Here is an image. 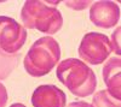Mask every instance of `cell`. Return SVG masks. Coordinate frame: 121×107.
I'll list each match as a JSON object with an SVG mask.
<instances>
[{
  "mask_svg": "<svg viewBox=\"0 0 121 107\" xmlns=\"http://www.w3.org/2000/svg\"><path fill=\"white\" fill-rule=\"evenodd\" d=\"M56 75L60 83L78 98H87L96 92V73L81 59L68 58L62 60L57 65Z\"/></svg>",
  "mask_w": 121,
  "mask_h": 107,
  "instance_id": "obj_1",
  "label": "cell"
},
{
  "mask_svg": "<svg viewBox=\"0 0 121 107\" xmlns=\"http://www.w3.org/2000/svg\"><path fill=\"white\" fill-rule=\"evenodd\" d=\"M60 47L52 36H43L30 46L23 66L27 73L32 77H43L50 73L59 64Z\"/></svg>",
  "mask_w": 121,
  "mask_h": 107,
  "instance_id": "obj_2",
  "label": "cell"
},
{
  "mask_svg": "<svg viewBox=\"0 0 121 107\" xmlns=\"http://www.w3.org/2000/svg\"><path fill=\"white\" fill-rule=\"evenodd\" d=\"M21 21L26 29H36L46 35H53L63 27L60 11L46 1L28 0L21 10Z\"/></svg>",
  "mask_w": 121,
  "mask_h": 107,
  "instance_id": "obj_3",
  "label": "cell"
},
{
  "mask_svg": "<svg viewBox=\"0 0 121 107\" xmlns=\"http://www.w3.org/2000/svg\"><path fill=\"white\" fill-rule=\"evenodd\" d=\"M112 52L110 38L105 34L96 31L85 34L78 48L80 59L90 65L103 64L109 59Z\"/></svg>",
  "mask_w": 121,
  "mask_h": 107,
  "instance_id": "obj_4",
  "label": "cell"
},
{
  "mask_svg": "<svg viewBox=\"0 0 121 107\" xmlns=\"http://www.w3.org/2000/svg\"><path fill=\"white\" fill-rule=\"evenodd\" d=\"M27 29L13 18L0 16V48L7 53H18L27 41Z\"/></svg>",
  "mask_w": 121,
  "mask_h": 107,
  "instance_id": "obj_5",
  "label": "cell"
},
{
  "mask_svg": "<svg viewBox=\"0 0 121 107\" xmlns=\"http://www.w3.org/2000/svg\"><path fill=\"white\" fill-rule=\"evenodd\" d=\"M120 7L116 3L102 0L96 1L90 7V21L96 27L102 29H110L119 23L120 19Z\"/></svg>",
  "mask_w": 121,
  "mask_h": 107,
  "instance_id": "obj_6",
  "label": "cell"
},
{
  "mask_svg": "<svg viewBox=\"0 0 121 107\" xmlns=\"http://www.w3.org/2000/svg\"><path fill=\"white\" fill-rule=\"evenodd\" d=\"M33 107H65L67 95L53 84L39 85L32 94Z\"/></svg>",
  "mask_w": 121,
  "mask_h": 107,
  "instance_id": "obj_7",
  "label": "cell"
},
{
  "mask_svg": "<svg viewBox=\"0 0 121 107\" xmlns=\"http://www.w3.org/2000/svg\"><path fill=\"white\" fill-rule=\"evenodd\" d=\"M102 75L109 94L114 99L121 101V58H109L103 66Z\"/></svg>",
  "mask_w": 121,
  "mask_h": 107,
  "instance_id": "obj_8",
  "label": "cell"
},
{
  "mask_svg": "<svg viewBox=\"0 0 121 107\" xmlns=\"http://www.w3.org/2000/svg\"><path fill=\"white\" fill-rule=\"evenodd\" d=\"M19 61V54L7 53L0 48V81L6 80L17 67Z\"/></svg>",
  "mask_w": 121,
  "mask_h": 107,
  "instance_id": "obj_9",
  "label": "cell"
},
{
  "mask_svg": "<svg viewBox=\"0 0 121 107\" xmlns=\"http://www.w3.org/2000/svg\"><path fill=\"white\" fill-rule=\"evenodd\" d=\"M93 107H121V101L114 99L107 89H100L93 94Z\"/></svg>",
  "mask_w": 121,
  "mask_h": 107,
  "instance_id": "obj_10",
  "label": "cell"
},
{
  "mask_svg": "<svg viewBox=\"0 0 121 107\" xmlns=\"http://www.w3.org/2000/svg\"><path fill=\"white\" fill-rule=\"evenodd\" d=\"M110 42H112V51L121 58V25L113 31Z\"/></svg>",
  "mask_w": 121,
  "mask_h": 107,
  "instance_id": "obj_11",
  "label": "cell"
},
{
  "mask_svg": "<svg viewBox=\"0 0 121 107\" xmlns=\"http://www.w3.org/2000/svg\"><path fill=\"white\" fill-rule=\"evenodd\" d=\"M92 1H65V5L69 8L76 10V11H80V10H85L87 7L92 6Z\"/></svg>",
  "mask_w": 121,
  "mask_h": 107,
  "instance_id": "obj_12",
  "label": "cell"
},
{
  "mask_svg": "<svg viewBox=\"0 0 121 107\" xmlns=\"http://www.w3.org/2000/svg\"><path fill=\"white\" fill-rule=\"evenodd\" d=\"M7 99H9L7 89L5 88V85L3 83H0V107H5L6 106Z\"/></svg>",
  "mask_w": 121,
  "mask_h": 107,
  "instance_id": "obj_13",
  "label": "cell"
},
{
  "mask_svg": "<svg viewBox=\"0 0 121 107\" xmlns=\"http://www.w3.org/2000/svg\"><path fill=\"white\" fill-rule=\"evenodd\" d=\"M65 107H93V105L90 102H86V101H82V100H78V101L70 102Z\"/></svg>",
  "mask_w": 121,
  "mask_h": 107,
  "instance_id": "obj_14",
  "label": "cell"
},
{
  "mask_svg": "<svg viewBox=\"0 0 121 107\" xmlns=\"http://www.w3.org/2000/svg\"><path fill=\"white\" fill-rule=\"evenodd\" d=\"M10 107H27V106H24V105H22V103H12Z\"/></svg>",
  "mask_w": 121,
  "mask_h": 107,
  "instance_id": "obj_15",
  "label": "cell"
}]
</instances>
